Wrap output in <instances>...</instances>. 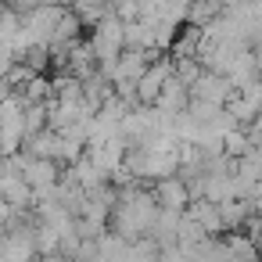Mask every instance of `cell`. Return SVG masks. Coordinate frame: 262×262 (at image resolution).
<instances>
[{
    "instance_id": "1",
    "label": "cell",
    "mask_w": 262,
    "mask_h": 262,
    "mask_svg": "<svg viewBox=\"0 0 262 262\" xmlns=\"http://www.w3.org/2000/svg\"><path fill=\"white\" fill-rule=\"evenodd\" d=\"M155 198H158V205H162V208H172V212H180V208H183V205L190 201V187H183L180 180L165 176V180L158 183Z\"/></svg>"
}]
</instances>
